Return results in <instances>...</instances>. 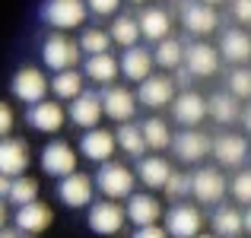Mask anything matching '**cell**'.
I'll use <instances>...</instances> for the list:
<instances>
[{"label": "cell", "mask_w": 251, "mask_h": 238, "mask_svg": "<svg viewBox=\"0 0 251 238\" xmlns=\"http://www.w3.org/2000/svg\"><path fill=\"white\" fill-rule=\"evenodd\" d=\"M96 188H99V194L105 197V200H127V197H134L137 194V171H130L124 162H105V165H99V171H96Z\"/></svg>", "instance_id": "6da1fadb"}, {"label": "cell", "mask_w": 251, "mask_h": 238, "mask_svg": "<svg viewBox=\"0 0 251 238\" xmlns=\"http://www.w3.org/2000/svg\"><path fill=\"white\" fill-rule=\"evenodd\" d=\"M83 51L80 42H74L64 32H51L48 38L42 42V64L51 70V73H64V70H76Z\"/></svg>", "instance_id": "7a4b0ae2"}, {"label": "cell", "mask_w": 251, "mask_h": 238, "mask_svg": "<svg viewBox=\"0 0 251 238\" xmlns=\"http://www.w3.org/2000/svg\"><path fill=\"white\" fill-rule=\"evenodd\" d=\"M191 197H194L201 207H220L223 197L229 194V178L223 175L220 165H201V168L191 175Z\"/></svg>", "instance_id": "3957f363"}, {"label": "cell", "mask_w": 251, "mask_h": 238, "mask_svg": "<svg viewBox=\"0 0 251 238\" xmlns=\"http://www.w3.org/2000/svg\"><path fill=\"white\" fill-rule=\"evenodd\" d=\"M38 16H42L45 25H51L57 32H67V29H76V25L86 23L89 6H86V0H45Z\"/></svg>", "instance_id": "277c9868"}, {"label": "cell", "mask_w": 251, "mask_h": 238, "mask_svg": "<svg viewBox=\"0 0 251 238\" xmlns=\"http://www.w3.org/2000/svg\"><path fill=\"white\" fill-rule=\"evenodd\" d=\"M251 146H248V137L245 134H235V130H220L213 137V159L220 168H239L248 162Z\"/></svg>", "instance_id": "5b68a950"}, {"label": "cell", "mask_w": 251, "mask_h": 238, "mask_svg": "<svg viewBox=\"0 0 251 238\" xmlns=\"http://www.w3.org/2000/svg\"><path fill=\"white\" fill-rule=\"evenodd\" d=\"M48 89H51V79L45 76V70H38V67H23V70H16V76L10 79L13 98L25 102L29 108L38 105V102H45V98H48Z\"/></svg>", "instance_id": "8992f818"}, {"label": "cell", "mask_w": 251, "mask_h": 238, "mask_svg": "<svg viewBox=\"0 0 251 238\" xmlns=\"http://www.w3.org/2000/svg\"><path fill=\"white\" fill-rule=\"evenodd\" d=\"M166 232L169 238H197L203 229V213L201 207H194V203H172L166 210Z\"/></svg>", "instance_id": "52a82bcc"}, {"label": "cell", "mask_w": 251, "mask_h": 238, "mask_svg": "<svg viewBox=\"0 0 251 238\" xmlns=\"http://www.w3.org/2000/svg\"><path fill=\"white\" fill-rule=\"evenodd\" d=\"M178 16H181V25L197 42H201L203 35L220 29V13H216L213 6L201 3V0H181V3H178Z\"/></svg>", "instance_id": "ba28073f"}, {"label": "cell", "mask_w": 251, "mask_h": 238, "mask_svg": "<svg viewBox=\"0 0 251 238\" xmlns=\"http://www.w3.org/2000/svg\"><path fill=\"white\" fill-rule=\"evenodd\" d=\"M92 194H96V178L86 175V171H74V175L57 181V197H61V203L70 207V210L92 207V203H96Z\"/></svg>", "instance_id": "9c48e42d"}, {"label": "cell", "mask_w": 251, "mask_h": 238, "mask_svg": "<svg viewBox=\"0 0 251 238\" xmlns=\"http://www.w3.org/2000/svg\"><path fill=\"white\" fill-rule=\"evenodd\" d=\"M172 153H175L181 162L188 165H197L203 162L207 156H213V137L203 134V130H178L175 140H172Z\"/></svg>", "instance_id": "30bf717a"}, {"label": "cell", "mask_w": 251, "mask_h": 238, "mask_svg": "<svg viewBox=\"0 0 251 238\" xmlns=\"http://www.w3.org/2000/svg\"><path fill=\"white\" fill-rule=\"evenodd\" d=\"M137 102L150 111L172 108V102H175V79L169 73H153L150 79H143L137 86Z\"/></svg>", "instance_id": "8fae6325"}, {"label": "cell", "mask_w": 251, "mask_h": 238, "mask_svg": "<svg viewBox=\"0 0 251 238\" xmlns=\"http://www.w3.org/2000/svg\"><path fill=\"white\" fill-rule=\"evenodd\" d=\"M86 222H89V229L96 235H118L124 229V222H127V213L115 200H96L89 207V213H86Z\"/></svg>", "instance_id": "7c38bea8"}, {"label": "cell", "mask_w": 251, "mask_h": 238, "mask_svg": "<svg viewBox=\"0 0 251 238\" xmlns=\"http://www.w3.org/2000/svg\"><path fill=\"white\" fill-rule=\"evenodd\" d=\"M102 108H105V118H111L118 124H130L137 108H140V102H137V92L115 83L108 89H102Z\"/></svg>", "instance_id": "4fadbf2b"}, {"label": "cell", "mask_w": 251, "mask_h": 238, "mask_svg": "<svg viewBox=\"0 0 251 238\" xmlns=\"http://www.w3.org/2000/svg\"><path fill=\"white\" fill-rule=\"evenodd\" d=\"M172 121L175 124H181V127H197V124L203 121V118L210 115V108H207V98L201 95V92H194V89H181L175 95V102H172Z\"/></svg>", "instance_id": "5bb4252c"}, {"label": "cell", "mask_w": 251, "mask_h": 238, "mask_svg": "<svg viewBox=\"0 0 251 238\" xmlns=\"http://www.w3.org/2000/svg\"><path fill=\"white\" fill-rule=\"evenodd\" d=\"M124 213H127V222H134L137 229L159 226V219L166 216V213H162L159 197H156L153 190H140V194L127 197V207H124Z\"/></svg>", "instance_id": "9a60e30c"}, {"label": "cell", "mask_w": 251, "mask_h": 238, "mask_svg": "<svg viewBox=\"0 0 251 238\" xmlns=\"http://www.w3.org/2000/svg\"><path fill=\"white\" fill-rule=\"evenodd\" d=\"M220 48L210 42H191L188 51H184V70H188L191 76H213L216 70H220Z\"/></svg>", "instance_id": "2e32d148"}, {"label": "cell", "mask_w": 251, "mask_h": 238, "mask_svg": "<svg viewBox=\"0 0 251 238\" xmlns=\"http://www.w3.org/2000/svg\"><path fill=\"white\" fill-rule=\"evenodd\" d=\"M42 168L51 178H67L76 171V149L67 140H51L42 149Z\"/></svg>", "instance_id": "e0dca14e"}, {"label": "cell", "mask_w": 251, "mask_h": 238, "mask_svg": "<svg viewBox=\"0 0 251 238\" xmlns=\"http://www.w3.org/2000/svg\"><path fill=\"white\" fill-rule=\"evenodd\" d=\"M216 48H220V57L229 61L232 67H245V64L251 61V35L245 29H235V25L223 29Z\"/></svg>", "instance_id": "ac0fdd59"}, {"label": "cell", "mask_w": 251, "mask_h": 238, "mask_svg": "<svg viewBox=\"0 0 251 238\" xmlns=\"http://www.w3.org/2000/svg\"><path fill=\"white\" fill-rule=\"evenodd\" d=\"M25 121H29V127L38 130V134H57V130L64 127V121H67V111H64L61 102L45 98V102L32 105V108L25 111Z\"/></svg>", "instance_id": "d6986e66"}, {"label": "cell", "mask_w": 251, "mask_h": 238, "mask_svg": "<svg viewBox=\"0 0 251 238\" xmlns=\"http://www.w3.org/2000/svg\"><path fill=\"white\" fill-rule=\"evenodd\" d=\"M29 168V143L19 137L0 140V175L6 178H23Z\"/></svg>", "instance_id": "ffe728a7"}, {"label": "cell", "mask_w": 251, "mask_h": 238, "mask_svg": "<svg viewBox=\"0 0 251 238\" xmlns=\"http://www.w3.org/2000/svg\"><path fill=\"white\" fill-rule=\"evenodd\" d=\"M13 222H16V229L25 238H35V235H42L45 229L54 222V213H51L48 203L35 200V203H29V207H19L16 216H13Z\"/></svg>", "instance_id": "44dd1931"}, {"label": "cell", "mask_w": 251, "mask_h": 238, "mask_svg": "<svg viewBox=\"0 0 251 238\" xmlns=\"http://www.w3.org/2000/svg\"><path fill=\"white\" fill-rule=\"evenodd\" d=\"M102 115H105V108H102V95H99V92H83L67 108V118L83 130H96L99 121H102Z\"/></svg>", "instance_id": "7402d4cb"}, {"label": "cell", "mask_w": 251, "mask_h": 238, "mask_svg": "<svg viewBox=\"0 0 251 238\" xmlns=\"http://www.w3.org/2000/svg\"><path fill=\"white\" fill-rule=\"evenodd\" d=\"M137 19H140V32H143L147 42L159 45V42H166V38H172V16H169L166 6L150 3V6H143V10L137 13Z\"/></svg>", "instance_id": "603a6c76"}, {"label": "cell", "mask_w": 251, "mask_h": 238, "mask_svg": "<svg viewBox=\"0 0 251 238\" xmlns=\"http://www.w3.org/2000/svg\"><path fill=\"white\" fill-rule=\"evenodd\" d=\"M118 61H121V76L127 79V83H137V86H140L143 79L153 76V64H156L153 61V51L143 48V45L127 48L121 57H118Z\"/></svg>", "instance_id": "cb8c5ba5"}, {"label": "cell", "mask_w": 251, "mask_h": 238, "mask_svg": "<svg viewBox=\"0 0 251 238\" xmlns=\"http://www.w3.org/2000/svg\"><path fill=\"white\" fill-rule=\"evenodd\" d=\"M115 149H118V140H115V134H111V130L96 127V130H86V134L80 137V153L86 159H92V162H99V165L111 162Z\"/></svg>", "instance_id": "d4e9b609"}, {"label": "cell", "mask_w": 251, "mask_h": 238, "mask_svg": "<svg viewBox=\"0 0 251 238\" xmlns=\"http://www.w3.org/2000/svg\"><path fill=\"white\" fill-rule=\"evenodd\" d=\"M172 175H175V168H172V162L166 156H147L137 162V181L150 190H166Z\"/></svg>", "instance_id": "484cf974"}, {"label": "cell", "mask_w": 251, "mask_h": 238, "mask_svg": "<svg viewBox=\"0 0 251 238\" xmlns=\"http://www.w3.org/2000/svg\"><path fill=\"white\" fill-rule=\"evenodd\" d=\"M83 76L92 79L96 86H102V89H108V86H115V79L121 76V61H118L115 54H96V57H86L83 64Z\"/></svg>", "instance_id": "4316f807"}, {"label": "cell", "mask_w": 251, "mask_h": 238, "mask_svg": "<svg viewBox=\"0 0 251 238\" xmlns=\"http://www.w3.org/2000/svg\"><path fill=\"white\" fill-rule=\"evenodd\" d=\"M207 108H210V118H213L220 127H226V124L242 121V111H245V105H242L229 89H220V92H213V95L207 98Z\"/></svg>", "instance_id": "83f0119b"}, {"label": "cell", "mask_w": 251, "mask_h": 238, "mask_svg": "<svg viewBox=\"0 0 251 238\" xmlns=\"http://www.w3.org/2000/svg\"><path fill=\"white\" fill-rule=\"evenodd\" d=\"M210 226H213V235L216 238H239L245 235V213L229 203H220L210 216Z\"/></svg>", "instance_id": "f1b7e54d"}, {"label": "cell", "mask_w": 251, "mask_h": 238, "mask_svg": "<svg viewBox=\"0 0 251 238\" xmlns=\"http://www.w3.org/2000/svg\"><path fill=\"white\" fill-rule=\"evenodd\" d=\"M108 35H111V42H115V45H121L124 51H127V48H137V42L143 38V32H140V19H137V13H130V10L118 13V16L111 19Z\"/></svg>", "instance_id": "f546056e"}, {"label": "cell", "mask_w": 251, "mask_h": 238, "mask_svg": "<svg viewBox=\"0 0 251 238\" xmlns=\"http://www.w3.org/2000/svg\"><path fill=\"white\" fill-rule=\"evenodd\" d=\"M115 140H118V149H124L130 159H147L150 153V146H147V140H143V130H140V124H121V127L115 130Z\"/></svg>", "instance_id": "4dcf8cb0"}, {"label": "cell", "mask_w": 251, "mask_h": 238, "mask_svg": "<svg viewBox=\"0 0 251 238\" xmlns=\"http://www.w3.org/2000/svg\"><path fill=\"white\" fill-rule=\"evenodd\" d=\"M51 92L61 102H74V98L83 95V70H64V73L51 76Z\"/></svg>", "instance_id": "1f68e13d"}, {"label": "cell", "mask_w": 251, "mask_h": 238, "mask_svg": "<svg viewBox=\"0 0 251 238\" xmlns=\"http://www.w3.org/2000/svg\"><path fill=\"white\" fill-rule=\"evenodd\" d=\"M184 51H188V45L172 35V38H166V42H159L153 48V61L159 64L162 70H178V67H184Z\"/></svg>", "instance_id": "d6a6232c"}, {"label": "cell", "mask_w": 251, "mask_h": 238, "mask_svg": "<svg viewBox=\"0 0 251 238\" xmlns=\"http://www.w3.org/2000/svg\"><path fill=\"white\" fill-rule=\"evenodd\" d=\"M140 130H143V140H147V146L153 149V153L169 149L172 140H175V134L169 130V121H162V118H156V115H150L147 121L140 124Z\"/></svg>", "instance_id": "836d02e7"}, {"label": "cell", "mask_w": 251, "mask_h": 238, "mask_svg": "<svg viewBox=\"0 0 251 238\" xmlns=\"http://www.w3.org/2000/svg\"><path fill=\"white\" fill-rule=\"evenodd\" d=\"M6 200H10L16 210L35 203V200H38V181H35V178H29V175L13 178V190H10V197H6Z\"/></svg>", "instance_id": "e575fe53"}, {"label": "cell", "mask_w": 251, "mask_h": 238, "mask_svg": "<svg viewBox=\"0 0 251 238\" xmlns=\"http://www.w3.org/2000/svg\"><path fill=\"white\" fill-rule=\"evenodd\" d=\"M111 48V35L105 29H86L80 35V51L86 57H96V54H108Z\"/></svg>", "instance_id": "d590c367"}, {"label": "cell", "mask_w": 251, "mask_h": 238, "mask_svg": "<svg viewBox=\"0 0 251 238\" xmlns=\"http://www.w3.org/2000/svg\"><path fill=\"white\" fill-rule=\"evenodd\" d=\"M191 188H194V184H191V175H188V171H175V175L169 178V184H166V190H162V194H166L172 203H184L191 197Z\"/></svg>", "instance_id": "8d00e7d4"}, {"label": "cell", "mask_w": 251, "mask_h": 238, "mask_svg": "<svg viewBox=\"0 0 251 238\" xmlns=\"http://www.w3.org/2000/svg\"><path fill=\"white\" fill-rule=\"evenodd\" d=\"M229 92H232L235 98H248L251 102V70L248 67H232L229 70Z\"/></svg>", "instance_id": "74e56055"}, {"label": "cell", "mask_w": 251, "mask_h": 238, "mask_svg": "<svg viewBox=\"0 0 251 238\" xmlns=\"http://www.w3.org/2000/svg\"><path fill=\"white\" fill-rule=\"evenodd\" d=\"M229 190H232V197L239 203H248V207H251V168L235 171V178L229 181Z\"/></svg>", "instance_id": "f35d334b"}, {"label": "cell", "mask_w": 251, "mask_h": 238, "mask_svg": "<svg viewBox=\"0 0 251 238\" xmlns=\"http://www.w3.org/2000/svg\"><path fill=\"white\" fill-rule=\"evenodd\" d=\"M92 16H118L121 13V0H86Z\"/></svg>", "instance_id": "ab89813d"}, {"label": "cell", "mask_w": 251, "mask_h": 238, "mask_svg": "<svg viewBox=\"0 0 251 238\" xmlns=\"http://www.w3.org/2000/svg\"><path fill=\"white\" fill-rule=\"evenodd\" d=\"M13 124H16V115H13V108L6 102H0V140H6L13 130Z\"/></svg>", "instance_id": "60d3db41"}, {"label": "cell", "mask_w": 251, "mask_h": 238, "mask_svg": "<svg viewBox=\"0 0 251 238\" xmlns=\"http://www.w3.org/2000/svg\"><path fill=\"white\" fill-rule=\"evenodd\" d=\"M232 16L242 25H251V0H232Z\"/></svg>", "instance_id": "b9f144b4"}, {"label": "cell", "mask_w": 251, "mask_h": 238, "mask_svg": "<svg viewBox=\"0 0 251 238\" xmlns=\"http://www.w3.org/2000/svg\"><path fill=\"white\" fill-rule=\"evenodd\" d=\"M130 238H169L166 226H147V229H134Z\"/></svg>", "instance_id": "7bdbcfd3"}, {"label": "cell", "mask_w": 251, "mask_h": 238, "mask_svg": "<svg viewBox=\"0 0 251 238\" xmlns=\"http://www.w3.org/2000/svg\"><path fill=\"white\" fill-rule=\"evenodd\" d=\"M10 190H13V178L0 175V200H6V197H10Z\"/></svg>", "instance_id": "ee69618b"}, {"label": "cell", "mask_w": 251, "mask_h": 238, "mask_svg": "<svg viewBox=\"0 0 251 238\" xmlns=\"http://www.w3.org/2000/svg\"><path fill=\"white\" fill-rule=\"evenodd\" d=\"M242 127H245L248 137H251V102L245 105V111H242Z\"/></svg>", "instance_id": "f6af8a7d"}, {"label": "cell", "mask_w": 251, "mask_h": 238, "mask_svg": "<svg viewBox=\"0 0 251 238\" xmlns=\"http://www.w3.org/2000/svg\"><path fill=\"white\" fill-rule=\"evenodd\" d=\"M0 238H25V235L19 232V229H3V232H0Z\"/></svg>", "instance_id": "bcb514c9"}, {"label": "cell", "mask_w": 251, "mask_h": 238, "mask_svg": "<svg viewBox=\"0 0 251 238\" xmlns=\"http://www.w3.org/2000/svg\"><path fill=\"white\" fill-rule=\"evenodd\" d=\"M201 3H207V6H213V10H216V6H229L232 0H201Z\"/></svg>", "instance_id": "7dc6e473"}, {"label": "cell", "mask_w": 251, "mask_h": 238, "mask_svg": "<svg viewBox=\"0 0 251 238\" xmlns=\"http://www.w3.org/2000/svg\"><path fill=\"white\" fill-rule=\"evenodd\" d=\"M6 229V207H3V200H0V232Z\"/></svg>", "instance_id": "c3c4849f"}, {"label": "cell", "mask_w": 251, "mask_h": 238, "mask_svg": "<svg viewBox=\"0 0 251 238\" xmlns=\"http://www.w3.org/2000/svg\"><path fill=\"white\" fill-rule=\"evenodd\" d=\"M245 235H251V207L245 210Z\"/></svg>", "instance_id": "681fc988"}, {"label": "cell", "mask_w": 251, "mask_h": 238, "mask_svg": "<svg viewBox=\"0 0 251 238\" xmlns=\"http://www.w3.org/2000/svg\"><path fill=\"white\" fill-rule=\"evenodd\" d=\"M127 3H147L150 6V0H127Z\"/></svg>", "instance_id": "f907efd6"}, {"label": "cell", "mask_w": 251, "mask_h": 238, "mask_svg": "<svg viewBox=\"0 0 251 238\" xmlns=\"http://www.w3.org/2000/svg\"><path fill=\"white\" fill-rule=\"evenodd\" d=\"M197 238H216V235H207V232H201V235H197Z\"/></svg>", "instance_id": "816d5d0a"}]
</instances>
